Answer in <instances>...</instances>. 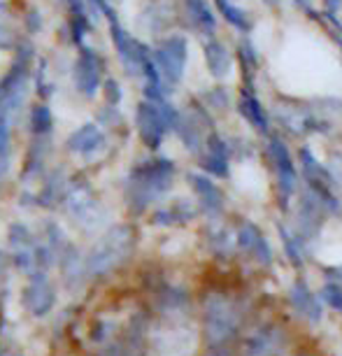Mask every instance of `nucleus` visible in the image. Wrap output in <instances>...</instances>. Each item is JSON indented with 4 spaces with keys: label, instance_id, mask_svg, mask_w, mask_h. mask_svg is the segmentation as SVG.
I'll list each match as a JSON object with an SVG mask.
<instances>
[{
    "label": "nucleus",
    "instance_id": "1",
    "mask_svg": "<svg viewBox=\"0 0 342 356\" xmlns=\"http://www.w3.org/2000/svg\"><path fill=\"white\" fill-rule=\"evenodd\" d=\"M175 163L170 159H149L138 163L126 179V200L136 214L145 212L154 200L170 191Z\"/></svg>",
    "mask_w": 342,
    "mask_h": 356
},
{
    "label": "nucleus",
    "instance_id": "2",
    "mask_svg": "<svg viewBox=\"0 0 342 356\" xmlns=\"http://www.w3.org/2000/svg\"><path fill=\"white\" fill-rule=\"evenodd\" d=\"M245 307L224 291H212L203 300V331L207 345H228L245 324Z\"/></svg>",
    "mask_w": 342,
    "mask_h": 356
},
{
    "label": "nucleus",
    "instance_id": "3",
    "mask_svg": "<svg viewBox=\"0 0 342 356\" xmlns=\"http://www.w3.org/2000/svg\"><path fill=\"white\" fill-rule=\"evenodd\" d=\"M136 247V231L126 224L110 228L100 240L91 247L89 257L84 261V270L89 277H105L112 270H117L126 259L131 257Z\"/></svg>",
    "mask_w": 342,
    "mask_h": 356
},
{
    "label": "nucleus",
    "instance_id": "4",
    "mask_svg": "<svg viewBox=\"0 0 342 356\" xmlns=\"http://www.w3.org/2000/svg\"><path fill=\"white\" fill-rule=\"evenodd\" d=\"M177 119V110L168 100H142L138 105L136 124L138 136L149 149H158L163 145L168 131H172Z\"/></svg>",
    "mask_w": 342,
    "mask_h": 356
},
{
    "label": "nucleus",
    "instance_id": "5",
    "mask_svg": "<svg viewBox=\"0 0 342 356\" xmlns=\"http://www.w3.org/2000/svg\"><path fill=\"white\" fill-rule=\"evenodd\" d=\"M152 58L161 82L170 91V86H177L184 77L186 61H189V40L184 35H168L154 47Z\"/></svg>",
    "mask_w": 342,
    "mask_h": 356
},
{
    "label": "nucleus",
    "instance_id": "6",
    "mask_svg": "<svg viewBox=\"0 0 342 356\" xmlns=\"http://www.w3.org/2000/svg\"><path fill=\"white\" fill-rule=\"evenodd\" d=\"M107 19H110L112 42H114V47H117V54H119V58H122L126 72H129V75H136V77H142L147 72V68L154 63L149 47H145L140 40L133 38L131 33H126L122 26H119L114 15H110Z\"/></svg>",
    "mask_w": 342,
    "mask_h": 356
},
{
    "label": "nucleus",
    "instance_id": "7",
    "mask_svg": "<svg viewBox=\"0 0 342 356\" xmlns=\"http://www.w3.org/2000/svg\"><path fill=\"white\" fill-rule=\"evenodd\" d=\"M266 154H268V161H270V165L275 170V179H277V193H279L282 203H286V200L293 196L296 184H298V170L291 159L289 145H286L279 136H268Z\"/></svg>",
    "mask_w": 342,
    "mask_h": 356
},
{
    "label": "nucleus",
    "instance_id": "8",
    "mask_svg": "<svg viewBox=\"0 0 342 356\" xmlns=\"http://www.w3.org/2000/svg\"><path fill=\"white\" fill-rule=\"evenodd\" d=\"M298 163H300V172H303L305 182H307V191L319 200L324 210L326 207L338 210V198H335L333 179H331V175H328V168L321 165L317 156H314L307 147H300L298 149Z\"/></svg>",
    "mask_w": 342,
    "mask_h": 356
},
{
    "label": "nucleus",
    "instance_id": "9",
    "mask_svg": "<svg viewBox=\"0 0 342 356\" xmlns=\"http://www.w3.org/2000/svg\"><path fill=\"white\" fill-rule=\"evenodd\" d=\"M28 68H31V49H26L17 56V63L12 65L10 75L0 84V117H8L22 107L28 89Z\"/></svg>",
    "mask_w": 342,
    "mask_h": 356
},
{
    "label": "nucleus",
    "instance_id": "10",
    "mask_svg": "<svg viewBox=\"0 0 342 356\" xmlns=\"http://www.w3.org/2000/svg\"><path fill=\"white\" fill-rule=\"evenodd\" d=\"M172 131L177 133L182 145L189 149L191 154H200L205 147V140L210 136V117L203 107H196V110H186L179 112L177 110V119Z\"/></svg>",
    "mask_w": 342,
    "mask_h": 356
},
{
    "label": "nucleus",
    "instance_id": "11",
    "mask_svg": "<svg viewBox=\"0 0 342 356\" xmlns=\"http://www.w3.org/2000/svg\"><path fill=\"white\" fill-rule=\"evenodd\" d=\"M286 345V333L277 324H261L247 333L240 356H282Z\"/></svg>",
    "mask_w": 342,
    "mask_h": 356
},
{
    "label": "nucleus",
    "instance_id": "12",
    "mask_svg": "<svg viewBox=\"0 0 342 356\" xmlns=\"http://www.w3.org/2000/svg\"><path fill=\"white\" fill-rule=\"evenodd\" d=\"M22 303L33 317H44V314L51 312L54 303H56V289H54L44 270L31 273V280L22 296Z\"/></svg>",
    "mask_w": 342,
    "mask_h": 356
},
{
    "label": "nucleus",
    "instance_id": "13",
    "mask_svg": "<svg viewBox=\"0 0 342 356\" xmlns=\"http://www.w3.org/2000/svg\"><path fill=\"white\" fill-rule=\"evenodd\" d=\"M200 165L212 177H228L231 172V147L219 133H210L205 140V147L200 152Z\"/></svg>",
    "mask_w": 342,
    "mask_h": 356
},
{
    "label": "nucleus",
    "instance_id": "14",
    "mask_svg": "<svg viewBox=\"0 0 342 356\" xmlns=\"http://www.w3.org/2000/svg\"><path fill=\"white\" fill-rule=\"evenodd\" d=\"M100 77H103V61H100V56L96 51L84 47L75 63V84L79 93H84L86 98L96 96L98 86H100Z\"/></svg>",
    "mask_w": 342,
    "mask_h": 356
},
{
    "label": "nucleus",
    "instance_id": "15",
    "mask_svg": "<svg viewBox=\"0 0 342 356\" xmlns=\"http://www.w3.org/2000/svg\"><path fill=\"white\" fill-rule=\"evenodd\" d=\"M238 112H240V117H243L245 122L259 133V136H263V138L270 136V117H268L263 103H261L256 93L252 91L250 84H245L243 89H240Z\"/></svg>",
    "mask_w": 342,
    "mask_h": 356
},
{
    "label": "nucleus",
    "instance_id": "16",
    "mask_svg": "<svg viewBox=\"0 0 342 356\" xmlns=\"http://www.w3.org/2000/svg\"><path fill=\"white\" fill-rule=\"evenodd\" d=\"M236 245L247 254V257L256 261V264H261V266L272 264V250H270V245H268L266 235L259 231V226L250 224V221H245V224L238 228Z\"/></svg>",
    "mask_w": 342,
    "mask_h": 356
},
{
    "label": "nucleus",
    "instance_id": "17",
    "mask_svg": "<svg viewBox=\"0 0 342 356\" xmlns=\"http://www.w3.org/2000/svg\"><path fill=\"white\" fill-rule=\"evenodd\" d=\"M203 56H205V65H207V70H210V75L217 79L228 77L233 70V65H236L233 51L228 49V44L224 40H219L217 35L207 38L203 42Z\"/></svg>",
    "mask_w": 342,
    "mask_h": 356
},
{
    "label": "nucleus",
    "instance_id": "18",
    "mask_svg": "<svg viewBox=\"0 0 342 356\" xmlns=\"http://www.w3.org/2000/svg\"><path fill=\"white\" fill-rule=\"evenodd\" d=\"M186 22L198 35L214 38L217 35V12L210 5V0H184Z\"/></svg>",
    "mask_w": 342,
    "mask_h": 356
},
{
    "label": "nucleus",
    "instance_id": "19",
    "mask_svg": "<svg viewBox=\"0 0 342 356\" xmlns=\"http://www.w3.org/2000/svg\"><path fill=\"white\" fill-rule=\"evenodd\" d=\"M189 184L193 193H196L200 207H203L207 214H221V210H224V191L219 189L217 182H212L207 175L191 172Z\"/></svg>",
    "mask_w": 342,
    "mask_h": 356
},
{
    "label": "nucleus",
    "instance_id": "20",
    "mask_svg": "<svg viewBox=\"0 0 342 356\" xmlns=\"http://www.w3.org/2000/svg\"><path fill=\"white\" fill-rule=\"evenodd\" d=\"M68 149L84 159L96 156L105 149V133L96 124H84L68 138Z\"/></svg>",
    "mask_w": 342,
    "mask_h": 356
},
{
    "label": "nucleus",
    "instance_id": "21",
    "mask_svg": "<svg viewBox=\"0 0 342 356\" xmlns=\"http://www.w3.org/2000/svg\"><path fill=\"white\" fill-rule=\"evenodd\" d=\"M289 300L291 307L298 317H303L307 321H319L321 319V305L319 298L310 291V286L303 280H296L289 289Z\"/></svg>",
    "mask_w": 342,
    "mask_h": 356
},
{
    "label": "nucleus",
    "instance_id": "22",
    "mask_svg": "<svg viewBox=\"0 0 342 356\" xmlns=\"http://www.w3.org/2000/svg\"><path fill=\"white\" fill-rule=\"evenodd\" d=\"M212 3H214V12H217L231 29H236L240 35L247 38L254 31L252 17L247 15V10L240 8L236 0H212Z\"/></svg>",
    "mask_w": 342,
    "mask_h": 356
},
{
    "label": "nucleus",
    "instance_id": "23",
    "mask_svg": "<svg viewBox=\"0 0 342 356\" xmlns=\"http://www.w3.org/2000/svg\"><path fill=\"white\" fill-rule=\"evenodd\" d=\"M236 56H238L240 68H243V72H245V84H250V86H252L254 75H256V70H259L261 61H259L256 47H254V42H252L250 38H243V40H240Z\"/></svg>",
    "mask_w": 342,
    "mask_h": 356
},
{
    "label": "nucleus",
    "instance_id": "24",
    "mask_svg": "<svg viewBox=\"0 0 342 356\" xmlns=\"http://www.w3.org/2000/svg\"><path fill=\"white\" fill-rule=\"evenodd\" d=\"M193 217V207L189 203H175L172 207H165V210H158L154 214V224L161 226H170V224H182V221H189Z\"/></svg>",
    "mask_w": 342,
    "mask_h": 356
},
{
    "label": "nucleus",
    "instance_id": "25",
    "mask_svg": "<svg viewBox=\"0 0 342 356\" xmlns=\"http://www.w3.org/2000/svg\"><path fill=\"white\" fill-rule=\"evenodd\" d=\"M10 154H12V131H10V119L0 117V186L8 175L10 168Z\"/></svg>",
    "mask_w": 342,
    "mask_h": 356
},
{
    "label": "nucleus",
    "instance_id": "26",
    "mask_svg": "<svg viewBox=\"0 0 342 356\" xmlns=\"http://www.w3.org/2000/svg\"><path fill=\"white\" fill-rule=\"evenodd\" d=\"M31 126H33V133H35V138H47L54 126V117L49 112V107L47 105H38L33 107L31 112Z\"/></svg>",
    "mask_w": 342,
    "mask_h": 356
},
{
    "label": "nucleus",
    "instance_id": "27",
    "mask_svg": "<svg viewBox=\"0 0 342 356\" xmlns=\"http://www.w3.org/2000/svg\"><path fill=\"white\" fill-rule=\"evenodd\" d=\"M279 235H282V243H284V250L286 254H289V261L296 268L303 266V252H300V243L293 235H289V231H286L284 226H279Z\"/></svg>",
    "mask_w": 342,
    "mask_h": 356
},
{
    "label": "nucleus",
    "instance_id": "28",
    "mask_svg": "<svg viewBox=\"0 0 342 356\" xmlns=\"http://www.w3.org/2000/svg\"><path fill=\"white\" fill-rule=\"evenodd\" d=\"M321 300L331 307V310L342 312V282H328L321 289Z\"/></svg>",
    "mask_w": 342,
    "mask_h": 356
},
{
    "label": "nucleus",
    "instance_id": "29",
    "mask_svg": "<svg viewBox=\"0 0 342 356\" xmlns=\"http://www.w3.org/2000/svg\"><path fill=\"white\" fill-rule=\"evenodd\" d=\"M105 93H107V100H110V103H114V105H117L119 100H122V89H119V82H114V79H107Z\"/></svg>",
    "mask_w": 342,
    "mask_h": 356
},
{
    "label": "nucleus",
    "instance_id": "30",
    "mask_svg": "<svg viewBox=\"0 0 342 356\" xmlns=\"http://www.w3.org/2000/svg\"><path fill=\"white\" fill-rule=\"evenodd\" d=\"M205 356H236V354L231 352V347H228V345H210V347H207Z\"/></svg>",
    "mask_w": 342,
    "mask_h": 356
},
{
    "label": "nucleus",
    "instance_id": "31",
    "mask_svg": "<svg viewBox=\"0 0 342 356\" xmlns=\"http://www.w3.org/2000/svg\"><path fill=\"white\" fill-rule=\"evenodd\" d=\"M324 8H326V15L335 19L338 17V10L342 8V0H324Z\"/></svg>",
    "mask_w": 342,
    "mask_h": 356
},
{
    "label": "nucleus",
    "instance_id": "32",
    "mask_svg": "<svg viewBox=\"0 0 342 356\" xmlns=\"http://www.w3.org/2000/svg\"><path fill=\"white\" fill-rule=\"evenodd\" d=\"M8 47H12V35L0 26V49H8Z\"/></svg>",
    "mask_w": 342,
    "mask_h": 356
},
{
    "label": "nucleus",
    "instance_id": "33",
    "mask_svg": "<svg viewBox=\"0 0 342 356\" xmlns=\"http://www.w3.org/2000/svg\"><path fill=\"white\" fill-rule=\"evenodd\" d=\"M3 280H5V254L0 250V284H3Z\"/></svg>",
    "mask_w": 342,
    "mask_h": 356
},
{
    "label": "nucleus",
    "instance_id": "34",
    "mask_svg": "<svg viewBox=\"0 0 342 356\" xmlns=\"http://www.w3.org/2000/svg\"><path fill=\"white\" fill-rule=\"evenodd\" d=\"M266 5H279V0H263Z\"/></svg>",
    "mask_w": 342,
    "mask_h": 356
},
{
    "label": "nucleus",
    "instance_id": "35",
    "mask_svg": "<svg viewBox=\"0 0 342 356\" xmlns=\"http://www.w3.org/2000/svg\"><path fill=\"white\" fill-rule=\"evenodd\" d=\"M8 356H24V354H19V352H12V354H8Z\"/></svg>",
    "mask_w": 342,
    "mask_h": 356
}]
</instances>
